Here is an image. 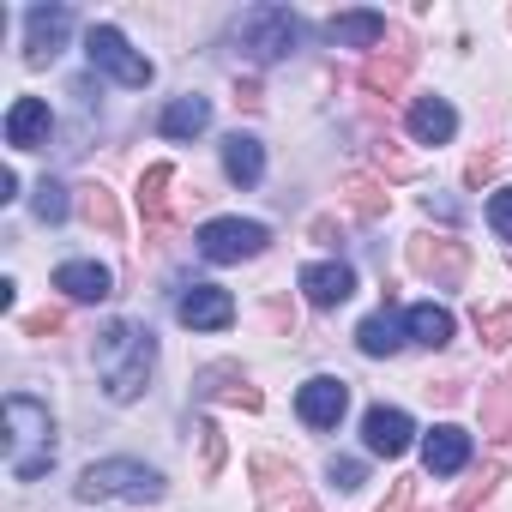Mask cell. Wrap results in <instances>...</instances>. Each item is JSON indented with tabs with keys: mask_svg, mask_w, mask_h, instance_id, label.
I'll return each instance as SVG.
<instances>
[{
	"mask_svg": "<svg viewBox=\"0 0 512 512\" xmlns=\"http://www.w3.org/2000/svg\"><path fill=\"white\" fill-rule=\"evenodd\" d=\"M73 37V13L67 7H31L25 13V67H49Z\"/></svg>",
	"mask_w": 512,
	"mask_h": 512,
	"instance_id": "8",
	"label": "cell"
},
{
	"mask_svg": "<svg viewBox=\"0 0 512 512\" xmlns=\"http://www.w3.org/2000/svg\"><path fill=\"white\" fill-rule=\"evenodd\" d=\"M290 512H314V500H308V494H302V500H296V506H290Z\"/></svg>",
	"mask_w": 512,
	"mask_h": 512,
	"instance_id": "43",
	"label": "cell"
},
{
	"mask_svg": "<svg viewBox=\"0 0 512 512\" xmlns=\"http://www.w3.org/2000/svg\"><path fill=\"white\" fill-rule=\"evenodd\" d=\"M169 181H175V169H169V163H151V169L139 175V211H145L151 241H163V235H169Z\"/></svg>",
	"mask_w": 512,
	"mask_h": 512,
	"instance_id": "19",
	"label": "cell"
},
{
	"mask_svg": "<svg viewBox=\"0 0 512 512\" xmlns=\"http://www.w3.org/2000/svg\"><path fill=\"white\" fill-rule=\"evenodd\" d=\"M488 223H494L500 241H512V187H500V193L488 199Z\"/></svg>",
	"mask_w": 512,
	"mask_h": 512,
	"instance_id": "35",
	"label": "cell"
},
{
	"mask_svg": "<svg viewBox=\"0 0 512 512\" xmlns=\"http://www.w3.org/2000/svg\"><path fill=\"white\" fill-rule=\"evenodd\" d=\"M247 476H253V494H260V500H302V488H296L302 476H296V464L278 458V452H253Z\"/></svg>",
	"mask_w": 512,
	"mask_h": 512,
	"instance_id": "18",
	"label": "cell"
},
{
	"mask_svg": "<svg viewBox=\"0 0 512 512\" xmlns=\"http://www.w3.org/2000/svg\"><path fill=\"white\" fill-rule=\"evenodd\" d=\"M157 127H163V139H199V133L211 127V103H205V97H175Z\"/></svg>",
	"mask_w": 512,
	"mask_h": 512,
	"instance_id": "26",
	"label": "cell"
},
{
	"mask_svg": "<svg viewBox=\"0 0 512 512\" xmlns=\"http://www.w3.org/2000/svg\"><path fill=\"white\" fill-rule=\"evenodd\" d=\"M326 470H332V482H338V488H344V494H356V488H362V482H368V470H362V458H332V464H326Z\"/></svg>",
	"mask_w": 512,
	"mask_h": 512,
	"instance_id": "34",
	"label": "cell"
},
{
	"mask_svg": "<svg viewBox=\"0 0 512 512\" xmlns=\"http://www.w3.org/2000/svg\"><path fill=\"white\" fill-rule=\"evenodd\" d=\"M404 338H410V332H404L398 302H392V290H386V308H380V314H368V320L356 326V344H362V356H392Z\"/></svg>",
	"mask_w": 512,
	"mask_h": 512,
	"instance_id": "20",
	"label": "cell"
},
{
	"mask_svg": "<svg viewBox=\"0 0 512 512\" xmlns=\"http://www.w3.org/2000/svg\"><path fill=\"white\" fill-rule=\"evenodd\" d=\"M223 169H229L235 187H253V181L266 175V145L247 139V133H229V139H223Z\"/></svg>",
	"mask_w": 512,
	"mask_h": 512,
	"instance_id": "23",
	"label": "cell"
},
{
	"mask_svg": "<svg viewBox=\"0 0 512 512\" xmlns=\"http://www.w3.org/2000/svg\"><path fill=\"white\" fill-rule=\"evenodd\" d=\"M55 290H61L67 302H109V296H115V278H109V266H97V260H67V266L55 272Z\"/></svg>",
	"mask_w": 512,
	"mask_h": 512,
	"instance_id": "14",
	"label": "cell"
},
{
	"mask_svg": "<svg viewBox=\"0 0 512 512\" xmlns=\"http://www.w3.org/2000/svg\"><path fill=\"white\" fill-rule=\"evenodd\" d=\"M49 133H55V115H49L43 97H19V103L7 109V145H19V151H43Z\"/></svg>",
	"mask_w": 512,
	"mask_h": 512,
	"instance_id": "13",
	"label": "cell"
},
{
	"mask_svg": "<svg viewBox=\"0 0 512 512\" xmlns=\"http://www.w3.org/2000/svg\"><path fill=\"white\" fill-rule=\"evenodd\" d=\"M410 416L404 410H386V404H374L368 416H362V440H368V452H380V458H398V452H410Z\"/></svg>",
	"mask_w": 512,
	"mask_h": 512,
	"instance_id": "16",
	"label": "cell"
},
{
	"mask_svg": "<svg viewBox=\"0 0 512 512\" xmlns=\"http://www.w3.org/2000/svg\"><path fill=\"white\" fill-rule=\"evenodd\" d=\"M428 398H434V404H458L464 392H458V380H440V386H428Z\"/></svg>",
	"mask_w": 512,
	"mask_h": 512,
	"instance_id": "41",
	"label": "cell"
},
{
	"mask_svg": "<svg viewBox=\"0 0 512 512\" xmlns=\"http://www.w3.org/2000/svg\"><path fill=\"white\" fill-rule=\"evenodd\" d=\"M175 320L193 326V332H223V326L235 320V302H229V290H217V284H193V290H181Z\"/></svg>",
	"mask_w": 512,
	"mask_h": 512,
	"instance_id": "11",
	"label": "cell"
},
{
	"mask_svg": "<svg viewBox=\"0 0 512 512\" xmlns=\"http://www.w3.org/2000/svg\"><path fill=\"white\" fill-rule=\"evenodd\" d=\"M302 296H308L314 308H338V302L356 296V272H350L344 260H320V266L302 272Z\"/></svg>",
	"mask_w": 512,
	"mask_h": 512,
	"instance_id": "15",
	"label": "cell"
},
{
	"mask_svg": "<svg viewBox=\"0 0 512 512\" xmlns=\"http://www.w3.org/2000/svg\"><path fill=\"white\" fill-rule=\"evenodd\" d=\"M308 235H314V241H320V247H338V241H344V235H338V223H332V217H314V229H308Z\"/></svg>",
	"mask_w": 512,
	"mask_h": 512,
	"instance_id": "40",
	"label": "cell"
},
{
	"mask_svg": "<svg viewBox=\"0 0 512 512\" xmlns=\"http://www.w3.org/2000/svg\"><path fill=\"white\" fill-rule=\"evenodd\" d=\"M151 368H157V338L133 320H109L97 332V374H103V392L115 404H139L145 386H151Z\"/></svg>",
	"mask_w": 512,
	"mask_h": 512,
	"instance_id": "1",
	"label": "cell"
},
{
	"mask_svg": "<svg viewBox=\"0 0 512 512\" xmlns=\"http://www.w3.org/2000/svg\"><path fill=\"white\" fill-rule=\"evenodd\" d=\"M85 55H91V67H97V73H109L115 85H133V91H145V85H151V61H145V55H139L115 25H91V31H85Z\"/></svg>",
	"mask_w": 512,
	"mask_h": 512,
	"instance_id": "6",
	"label": "cell"
},
{
	"mask_svg": "<svg viewBox=\"0 0 512 512\" xmlns=\"http://www.w3.org/2000/svg\"><path fill=\"white\" fill-rule=\"evenodd\" d=\"M482 434L488 440H512V380H488L482 386Z\"/></svg>",
	"mask_w": 512,
	"mask_h": 512,
	"instance_id": "28",
	"label": "cell"
},
{
	"mask_svg": "<svg viewBox=\"0 0 512 512\" xmlns=\"http://www.w3.org/2000/svg\"><path fill=\"white\" fill-rule=\"evenodd\" d=\"M374 151H380V169H386V175H392V181H404V175H410V157H404V151H398V145H392V139H380V145H374Z\"/></svg>",
	"mask_w": 512,
	"mask_h": 512,
	"instance_id": "37",
	"label": "cell"
},
{
	"mask_svg": "<svg viewBox=\"0 0 512 512\" xmlns=\"http://www.w3.org/2000/svg\"><path fill=\"white\" fill-rule=\"evenodd\" d=\"M404 260H410L416 278H428V284H440V290H458L464 272H470V247H464L452 229H422V235H410Z\"/></svg>",
	"mask_w": 512,
	"mask_h": 512,
	"instance_id": "5",
	"label": "cell"
},
{
	"mask_svg": "<svg viewBox=\"0 0 512 512\" xmlns=\"http://www.w3.org/2000/svg\"><path fill=\"white\" fill-rule=\"evenodd\" d=\"M404 332H410L416 344H428V350H446L452 332H458V320H452V308H440V302H416V308H404Z\"/></svg>",
	"mask_w": 512,
	"mask_h": 512,
	"instance_id": "21",
	"label": "cell"
},
{
	"mask_svg": "<svg viewBox=\"0 0 512 512\" xmlns=\"http://www.w3.org/2000/svg\"><path fill=\"white\" fill-rule=\"evenodd\" d=\"M500 476H506V464L500 458H488L464 488H458V500H452V512H476V506H488L494 500V488H500Z\"/></svg>",
	"mask_w": 512,
	"mask_h": 512,
	"instance_id": "29",
	"label": "cell"
},
{
	"mask_svg": "<svg viewBox=\"0 0 512 512\" xmlns=\"http://www.w3.org/2000/svg\"><path fill=\"white\" fill-rule=\"evenodd\" d=\"M235 43L247 49V61H284L302 43V19L290 7H247L235 19Z\"/></svg>",
	"mask_w": 512,
	"mask_h": 512,
	"instance_id": "4",
	"label": "cell"
},
{
	"mask_svg": "<svg viewBox=\"0 0 512 512\" xmlns=\"http://www.w3.org/2000/svg\"><path fill=\"white\" fill-rule=\"evenodd\" d=\"M476 338L488 350H512V308H476Z\"/></svg>",
	"mask_w": 512,
	"mask_h": 512,
	"instance_id": "30",
	"label": "cell"
},
{
	"mask_svg": "<svg viewBox=\"0 0 512 512\" xmlns=\"http://www.w3.org/2000/svg\"><path fill=\"white\" fill-rule=\"evenodd\" d=\"M344 205H350L362 223H380V217L392 211V193H386L380 175H362V169H356V175H344Z\"/></svg>",
	"mask_w": 512,
	"mask_h": 512,
	"instance_id": "24",
	"label": "cell"
},
{
	"mask_svg": "<svg viewBox=\"0 0 512 512\" xmlns=\"http://www.w3.org/2000/svg\"><path fill=\"white\" fill-rule=\"evenodd\" d=\"M235 109H247V115H260V109H266V97H260V85H253V79L235 85Z\"/></svg>",
	"mask_w": 512,
	"mask_h": 512,
	"instance_id": "39",
	"label": "cell"
},
{
	"mask_svg": "<svg viewBox=\"0 0 512 512\" xmlns=\"http://www.w3.org/2000/svg\"><path fill=\"white\" fill-rule=\"evenodd\" d=\"M344 410H350V386H344L338 374H314V380L296 392V416H302L308 428H338Z\"/></svg>",
	"mask_w": 512,
	"mask_h": 512,
	"instance_id": "9",
	"label": "cell"
},
{
	"mask_svg": "<svg viewBox=\"0 0 512 512\" xmlns=\"http://www.w3.org/2000/svg\"><path fill=\"white\" fill-rule=\"evenodd\" d=\"M199 446H205V458H199V476L211 482V476L223 470V428H217V422H199Z\"/></svg>",
	"mask_w": 512,
	"mask_h": 512,
	"instance_id": "32",
	"label": "cell"
},
{
	"mask_svg": "<svg viewBox=\"0 0 512 512\" xmlns=\"http://www.w3.org/2000/svg\"><path fill=\"white\" fill-rule=\"evenodd\" d=\"M73 205H79V217H85L91 229H103V235H121V205H115V193H109L103 181H85Z\"/></svg>",
	"mask_w": 512,
	"mask_h": 512,
	"instance_id": "27",
	"label": "cell"
},
{
	"mask_svg": "<svg viewBox=\"0 0 512 512\" xmlns=\"http://www.w3.org/2000/svg\"><path fill=\"white\" fill-rule=\"evenodd\" d=\"M199 253L211 266H235V260H253V253H266V223H247V217H211L199 235Z\"/></svg>",
	"mask_w": 512,
	"mask_h": 512,
	"instance_id": "7",
	"label": "cell"
},
{
	"mask_svg": "<svg viewBox=\"0 0 512 512\" xmlns=\"http://www.w3.org/2000/svg\"><path fill=\"white\" fill-rule=\"evenodd\" d=\"M31 211H37L43 223H61V217L73 211V199H67V187H61V181H37V199H31Z\"/></svg>",
	"mask_w": 512,
	"mask_h": 512,
	"instance_id": "31",
	"label": "cell"
},
{
	"mask_svg": "<svg viewBox=\"0 0 512 512\" xmlns=\"http://www.w3.org/2000/svg\"><path fill=\"white\" fill-rule=\"evenodd\" d=\"M464 464H470V434L452 428V422H440V428L422 440V470H428V476H458Z\"/></svg>",
	"mask_w": 512,
	"mask_h": 512,
	"instance_id": "17",
	"label": "cell"
},
{
	"mask_svg": "<svg viewBox=\"0 0 512 512\" xmlns=\"http://www.w3.org/2000/svg\"><path fill=\"white\" fill-rule=\"evenodd\" d=\"M163 494V476L139 458H103L79 476V500H157Z\"/></svg>",
	"mask_w": 512,
	"mask_h": 512,
	"instance_id": "3",
	"label": "cell"
},
{
	"mask_svg": "<svg viewBox=\"0 0 512 512\" xmlns=\"http://www.w3.org/2000/svg\"><path fill=\"white\" fill-rule=\"evenodd\" d=\"M410 67H416V49L398 37L392 55H368V61H362V91H368V97H398V91L410 85Z\"/></svg>",
	"mask_w": 512,
	"mask_h": 512,
	"instance_id": "12",
	"label": "cell"
},
{
	"mask_svg": "<svg viewBox=\"0 0 512 512\" xmlns=\"http://www.w3.org/2000/svg\"><path fill=\"white\" fill-rule=\"evenodd\" d=\"M55 332H67V308H37V314H25V338H55Z\"/></svg>",
	"mask_w": 512,
	"mask_h": 512,
	"instance_id": "33",
	"label": "cell"
},
{
	"mask_svg": "<svg viewBox=\"0 0 512 512\" xmlns=\"http://www.w3.org/2000/svg\"><path fill=\"white\" fill-rule=\"evenodd\" d=\"M410 494H416V476H398V482H392V494L380 500V512H410Z\"/></svg>",
	"mask_w": 512,
	"mask_h": 512,
	"instance_id": "38",
	"label": "cell"
},
{
	"mask_svg": "<svg viewBox=\"0 0 512 512\" xmlns=\"http://www.w3.org/2000/svg\"><path fill=\"white\" fill-rule=\"evenodd\" d=\"M410 133H416L422 145H446V139L458 133L452 103H446V97H416V103H410Z\"/></svg>",
	"mask_w": 512,
	"mask_h": 512,
	"instance_id": "22",
	"label": "cell"
},
{
	"mask_svg": "<svg viewBox=\"0 0 512 512\" xmlns=\"http://www.w3.org/2000/svg\"><path fill=\"white\" fill-rule=\"evenodd\" d=\"M193 398H205V404H235V410H260V404H266V392L247 386V374H241L235 362H211V368L193 380Z\"/></svg>",
	"mask_w": 512,
	"mask_h": 512,
	"instance_id": "10",
	"label": "cell"
},
{
	"mask_svg": "<svg viewBox=\"0 0 512 512\" xmlns=\"http://www.w3.org/2000/svg\"><path fill=\"white\" fill-rule=\"evenodd\" d=\"M49 464H55V416H49V404L13 392L7 398V470L19 482H37V476H49Z\"/></svg>",
	"mask_w": 512,
	"mask_h": 512,
	"instance_id": "2",
	"label": "cell"
},
{
	"mask_svg": "<svg viewBox=\"0 0 512 512\" xmlns=\"http://www.w3.org/2000/svg\"><path fill=\"white\" fill-rule=\"evenodd\" d=\"M7 199H19V175H13V169H0V205H7Z\"/></svg>",
	"mask_w": 512,
	"mask_h": 512,
	"instance_id": "42",
	"label": "cell"
},
{
	"mask_svg": "<svg viewBox=\"0 0 512 512\" xmlns=\"http://www.w3.org/2000/svg\"><path fill=\"white\" fill-rule=\"evenodd\" d=\"M494 169H500V151H476V157L464 163V187H482V181H494Z\"/></svg>",
	"mask_w": 512,
	"mask_h": 512,
	"instance_id": "36",
	"label": "cell"
},
{
	"mask_svg": "<svg viewBox=\"0 0 512 512\" xmlns=\"http://www.w3.org/2000/svg\"><path fill=\"white\" fill-rule=\"evenodd\" d=\"M326 37L338 49H374L386 37V19L380 13H338V19H326Z\"/></svg>",
	"mask_w": 512,
	"mask_h": 512,
	"instance_id": "25",
	"label": "cell"
}]
</instances>
